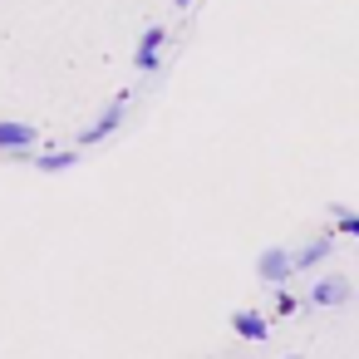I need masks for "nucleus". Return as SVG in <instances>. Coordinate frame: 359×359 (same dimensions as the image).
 <instances>
[{
	"instance_id": "f257e3e1",
	"label": "nucleus",
	"mask_w": 359,
	"mask_h": 359,
	"mask_svg": "<svg viewBox=\"0 0 359 359\" xmlns=\"http://www.w3.org/2000/svg\"><path fill=\"white\" fill-rule=\"evenodd\" d=\"M118 123H123V99H114V104H109V109H104V114H99L84 133H79V143H99V138H109Z\"/></svg>"
},
{
	"instance_id": "f03ea898",
	"label": "nucleus",
	"mask_w": 359,
	"mask_h": 359,
	"mask_svg": "<svg viewBox=\"0 0 359 359\" xmlns=\"http://www.w3.org/2000/svg\"><path fill=\"white\" fill-rule=\"evenodd\" d=\"M0 148L6 153H30L35 148V128L30 123H0Z\"/></svg>"
},
{
	"instance_id": "7ed1b4c3",
	"label": "nucleus",
	"mask_w": 359,
	"mask_h": 359,
	"mask_svg": "<svg viewBox=\"0 0 359 359\" xmlns=\"http://www.w3.org/2000/svg\"><path fill=\"white\" fill-rule=\"evenodd\" d=\"M158 45H163V25H148V35L138 40V55H133V65L153 74V69H158Z\"/></svg>"
},
{
	"instance_id": "20e7f679",
	"label": "nucleus",
	"mask_w": 359,
	"mask_h": 359,
	"mask_svg": "<svg viewBox=\"0 0 359 359\" xmlns=\"http://www.w3.org/2000/svg\"><path fill=\"white\" fill-rule=\"evenodd\" d=\"M295 271V256L290 251H266L261 256V280H285Z\"/></svg>"
},
{
	"instance_id": "39448f33",
	"label": "nucleus",
	"mask_w": 359,
	"mask_h": 359,
	"mask_svg": "<svg viewBox=\"0 0 359 359\" xmlns=\"http://www.w3.org/2000/svg\"><path fill=\"white\" fill-rule=\"evenodd\" d=\"M231 330H236L241 339H266V330H271V325H266L256 310H236V315H231Z\"/></svg>"
},
{
	"instance_id": "423d86ee",
	"label": "nucleus",
	"mask_w": 359,
	"mask_h": 359,
	"mask_svg": "<svg viewBox=\"0 0 359 359\" xmlns=\"http://www.w3.org/2000/svg\"><path fill=\"white\" fill-rule=\"evenodd\" d=\"M74 163H79V153H74V148H55V153L35 158V168H40V172H65V168H74Z\"/></svg>"
},
{
	"instance_id": "0eeeda50",
	"label": "nucleus",
	"mask_w": 359,
	"mask_h": 359,
	"mask_svg": "<svg viewBox=\"0 0 359 359\" xmlns=\"http://www.w3.org/2000/svg\"><path fill=\"white\" fill-rule=\"evenodd\" d=\"M310 300H315V305H339V300H349V285H344V280H320V285L310 290Z\"/></svg>"
},
{
	"instance_id": "6e6552de",
	"label": "nucleus",
	"mask_w": 359,
	"mask_h": 359,
	"mask_svg": "<svg viewBox=\"0 0 359 359\" xmlns=\"http://www.w3.org/2000/svg\"><path fill=\"white\" fill-rule=\"evenodd\" d=\"M330 256V236H320V241H310L305 251H295V271H305V266H315V261H325Z\"/></svg>"
},
{
	"instance_id": "1a4fd4ad",
	"label": "nucleus",
	"mask_w": 359,
	"mask_h": 359,
	"mask_svg": "<svg viewBox=\"0 0 359 359\" xmlns=\"http://www.w3.org/2000/svg\"><path fill=\"white\" fill-rule=\"evenodd\" d=\"M334 222H339L344 236H359V217H354V212H334Z\"/></svg>"
},
{
	"instance_id": "9d476101",
	"label": "nucleus",
	"mask_w": 359,
	"mask_h": 359,
	"mask_svg": "<svg viewBox=\"0 0 359 359\" xmlns=\"http://www.w3.org/2000/svg\"><path fill=\"white\" fill-rule=\"evenodd\" d=\"M276 310H280V315H290V310H295V295H290V290H280V295H276Z\"/></svg>"
},
{
	"instance_id": "9b49d317",
	"label": "nucleus",
	"mask_w": 359,
	"mask_h": 359,
	"mask_svg": "<svg viewBox=\"0 0 359 359\" xmlns=\"http://www.w3.org/2000/svg\"><path fill=\"white\" fill-rule=\"evenodd\" d=\"M172 6H182V11H187V6H192V0H172Z\"/></svg>"
}]
</instances>
